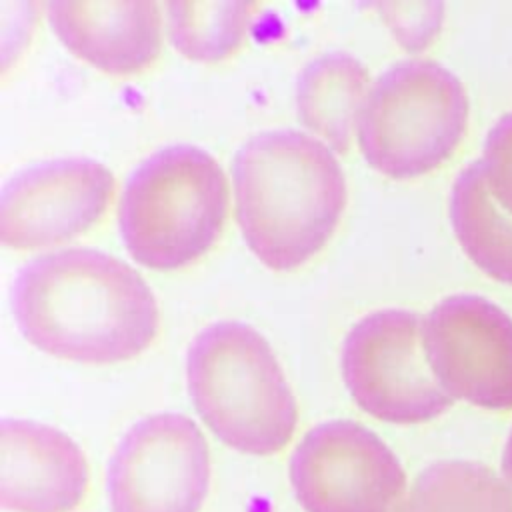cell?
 I'll return each instance as SVG.
<instances>
[{
	"mask_svg": "<svg viewBox=\"0 0 512 512\" xmlns=\"http://www.w3.org/2000/svg\"><path fill=\"white\" fill-rule=\"evenodd\" d=\"M10 302L30 344L74 362L130 360L158 332V306L144 278L92 248L34 258L18 272Z\"/></svg>",
	"mask_w": 512,
	"mask_h": 512,
	"instance_id": "1",
	"label": "cell"
},
{
	"mask_svg": "<svg viewBox=\"0 0 512 512\" xmlns=\"http://www.w3.org/2000/svg\"><path fill=\"white\" fill-rule=\"evenodd\" d=\"M186 378L196 412L224 444L266 456L290 442L294 394L270 344L248 324L204 328L188 350Z\"/></svg>",
	"mask_w": 512,
	"mask_h": 512,
	"instance_id": "3",
	"label": "cell"
},
{
	"mask_svg": "<svg viewBox=\"0 0 512 512\" xmlns=\"http://www.w3.org/2000/svg\"><path fill=\"white\" fill-rule=\"evenodd\" d=\"M502 472H504L506 482H508L510 488H512V430H510V436H508V440H506L504 454H502Z\"/></svg>",
	"mask_w": 512,
	"mask_h": 512,
	"instance_id": "18",
	"label": "cell"
},
{
	"mask_svg": "<svg viewBox=\"0 0 512 512\" xmlns=\"http://www.w3.org/2000/svg\"><path fill=\"white\" fill-rule=\"evenodd\" d=\"M480 164L490 194L512 214V112L492 126Z\"/></svg>",
	"mask_w": 512,
	"mask_h": 512,
	"instance_id": "17",
	"label": "cell"
},
{
	"mask_svg": "<svg viewBox=\"0 0 512 512\" xmlns=\"http://www.w3.org/2000/svg\"><path fill=\"white\" fill-rule=\"evenodd\" d=\"M254 8V2H168L170 40L192 60H224L242 44Z\"/></svg>",
	"mask_w": 512,
	"mask_h": 512,
	"instance_id": "16",
	"label": "cell"
},
{
	"mask_svg": "<svg viewBox=\"0 0 512 512\" xmlns=\"http://www.w3.org/2000/svg\"><path fill=\"white\" fill-rule=\"evenodd\" d=\"M226 210L228 184L220 164L196 146L176 144L154 152L128 176L118 226L138 264L176 270L212 248Z\"/></svg>",
	"mask_w": 512,
	"mask_h": 512,
	"instance_id": "4",
	"label": "cell"
},
{
	"mask_svg": "<svg viewBox=\"0 0 512 512\" xmlns=\"http://www.w3.org/2000/svg\"><path fill=\"white\" fill-rule=\"evenodd\" d=\"M396 512H512V488L484 464L442 460L418 474Z\"/></svg>",
	"mask_w": 512,
	"mask_h": 512,
	"instance_id": "15",
	"label": "cell"
},
{
	"mask_svg": "<svg viewBox=\"0 0 512 512\" xmlns=\"http://www.w3.org/2000/svg\"><path fill=\"white\" fill-rule=\"evenodd\" d=\"M48 20L72 54L116 76L146 70L162 48L160 8L150 0H54Z\"/></svg>",
	"mask_w": 512,
	"mask_h": 512,
	"instance_id": "12",
	"label": "cell"
},
{
	"mask_svg": "<svg viewBox=\"0 0 512 512\" xmlns=\"http://www.w3.org/2000/svg\"><path fill=\"white\" fill-rule=\"evenodd\" d=\"M232 182L242 236L272 270H292L312 258L346 206V180L336 156L298 130L250 138L234 156Z\"/></svg>",
	"mask_w": 512,
	"mask_h": 512,
	"instance_id": "2",
	"label": "cell"
},
{
	"mask_svg": "<svg viewBox=\"0 0 512 512\" xmlns=\"http://www.w3.org/2000/svg\"><path fill=\"white\" fill-rule=\"evenodd\" d=\"M422 342L450 398L488 410H512V318L494 302L456 294L424 318Z\"/></svg>",
	"mask_w": 512,
	"mask_h": 512,
	"instance_id": "9",
	"label": "cell"
},
{
	"mask_svg": "<svg viewBox=\"0 0 512 512\" xmlns=\"http://www.w3.org/2000/svg\"><path fill=\"white\" fill-rule=\"evenodd\" d=\"M424 318L408 310H378L362 318L342 346V376L354 402L370 416L426 422L452 404L434 378L422 342Z\"/></svg>",
	"mask_w": 512,
	"mask_h": 512,
	"instance_id": "6",
	"label": "cell"
},
{
	"mask_svg": "<svg viewBox=\"0 0 512 512\" xmlns=\"http://www.w3.org/2000/svg\"><path fill=\"white\" fill-rule=\"evenodd\" d=\"M208 484L206 440L190 418L174 412L136 422L106 472L112 512H200Z\"/></svg>",
	"mask_w": 512,
	"mask_h": 512,
	"instance_id": "8",
	"label": "cell"
},
{
	"mask_svg": "<svg viewBox=\"0 0 512 512\" xmlns=\"http://www.w3.org/2000/svg\"><path fill=\"white\" fill-rule=\"evenodd\" d=\"M366 68L346 52H328L306 64L296 84L300 122L332 150L346 152L360 118Z\"/></svg>",
	"mask_w": 512,
	"mask_h": 512,
	"instance_id": "13",
	"label": "cell"
},
{
	"mask_svg": "<svg viewBox=\"0 0 512 512\" xmlns=\"http://www.w3.org/2000/svg\"><path fill=\"white\" fill-rule=\"evenodd\" d=\"M450 220L470 260L494 280L512 284V214L490 194L480 160L458 174L450 192Z\"/></svg>",
	"mask_w": 512,
	"mask_h": 512,
	"instance_id": "14",
	"label": "cell"
},
{
	"mask_svg": "<svg viewBox=\"0 0 512 512\" xmlns=\"http://www.w3.org/2000/svg\"><path fill=\"white\" fill-rule=\"evenodd\" d=\"M112 172L90 158H62L18 172L0 196V238L16 250L70 240L108 210Z\"/></svg>",
	"mask_w": 512,
	"mask_h": 512,
	"instance_id": "10",
	"label": "cell"
},
{
	"mask_svg": "<svg viewBox=\"0 0 512 512\" xmlns=\"http://www.w3.org/2000/svg\"><path fill=\"white\" fill-rule=\"evenodd\" d=\"M88 488V464L64 432L30 422H0V504L14 512H70Z\"/></svg>",
	"mask_w": 512,
	"mask_h": 512,
	"instance_id": "11",
	"label": "cell"
},
{
	"mask_svg": "<svg viewBox=\"0 0 512 512\" xmlns=\"http://www.w3.org/2000/svg\"><path fill=\"white\" fill-rule=\"evenodd\" d=\"M290 480L304 512H396L406 496L394 452L352 420L314 426L290 458Z\"/></svg>",
	"mask_w": 512,
	"mask_h": 512,
	"instance_id": "7",
	"label": "cell"
},
{
	"mask_svg": "<svg viewBox=\"0 0 512 512\" xmlns=\"http://www.w3.org/2000/svg\"><path fill=\"white\" fill-rule=\"evenodd\" d=\"M466 124L468 96L462 82L432 60H404L388 68L366 94L358 144L378 172L414 178L452 156Z\"/></svg>",
	"mask_w": 512,
	"mask_h": 512,
	"instance_id": "5",
	"label": "cell"
}]
</instances>
